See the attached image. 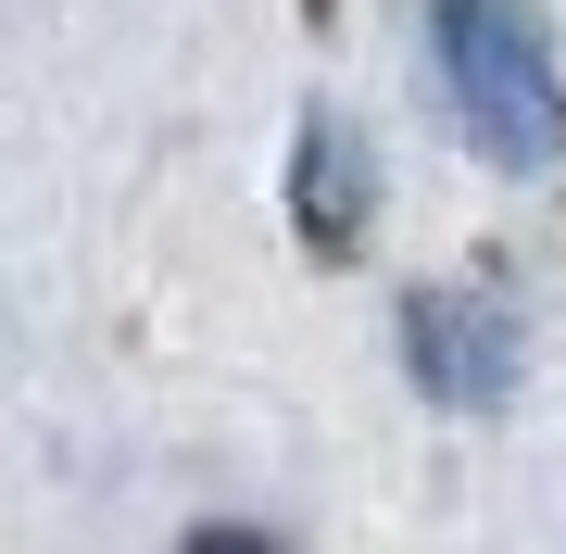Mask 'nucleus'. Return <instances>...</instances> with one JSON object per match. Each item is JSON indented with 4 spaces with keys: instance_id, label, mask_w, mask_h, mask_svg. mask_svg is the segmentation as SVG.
I'll list each match as a JSON object with an SVG mask.
<instances>
[{
    "instance_id": "nucleus-1",
    "label": "nucleus",
    "mask_w": 566,
    "mask_h": 554,
    "mask_svg": "<svg viewBox=\"0 0 566 554\" xmlns=\"http://www.w3.org/2000/svg\"><path fill=\"white\" fill-rule=\"evenodd\" d=\"M441 76H453V114L479 139V165L504 177H542L566 151V88H554V51L516 0H441Z\"/></svg>"
},
{
    "instance_id": "nucleus-2",
    "label": "nucleus",
    "mask_w": 566,
    "mask_h": 554,
    "mask_svg": "<svg viewBox=\"0 0 566 554\" xmlns=\"http://www.w3.org/2000/svg\"><path fill=\"white\" fill-rule=\"evenodd\" d=\"M403 353H416L428 404H504L516 390V315L491 290H428V303H403Z\"/></svg>"
},
{
    "instance_id": "nucleus-3",
    "label": "nucleus",
    "mask_w": 566,
    "mask_h": 554,
    "mask_svg": "<svg viewBox=\"0 0 566 554\" xmlns=\"http://www.w3.org/2000/svg\"><path fill=\"white\" fill-rule=\"evenodd\" d=\"M189 554H277L264 530H189Z\"/></svg>"
}]
</instances>
